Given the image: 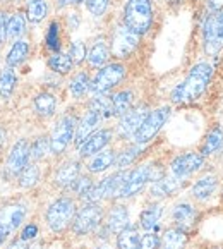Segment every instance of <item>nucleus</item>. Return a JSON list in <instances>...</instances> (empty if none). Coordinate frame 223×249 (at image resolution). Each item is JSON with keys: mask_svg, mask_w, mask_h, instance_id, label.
I'll return each mask as SVG.
<instances>
[{"mask_svg": "<svg viewBox=\"0 0 223 249\" xmlns=\"http://www.w3.org/2000/svg\"><path fill=\"white\" fill-rule=\"evenodd\" d=\"M86 7L93 16H102L108 7V0H86Z\"/></svg>", "mask_w": 223, "mask_h": 249, "instance_id": "43", "label": "nucleus"}, {"mask_svg": "<svg viewBox=\"0 0 223 249\" xmlns=\"http://www.w3.org/2000/svg\"><path fill=\"white\" fill-rule=\"evenodd\" d=\"M112 105H114V115H124L131 110L132 105V91H120L112 96Z\"/></svg>", "mask_w": 223, "mask_h": 249, "instance_id": "32", "label": "nucleus"}, {"mask_svg": "<svg viewBox=\"0 0 223 249\" xmlns=\"http://www.w3.org/2000/svg\"><path fill=\"white\" fill-rule=\"evenodd\" d=\"M48 150H50V140L48 138H38L33 143V146L30 148V158L31 160H40L47 155Z\"/></svg>", "mask_w": 223, "mask_h": 249, "instance_id": "38", "label": "nucleus"}, {"mask_svg": "<svg viewBox=\"0 0 223 249\" xmlns=\"http://www.w3.org/2000/svg\"><path fill=\"white\" fill-rule=\"evenodd\" d=\"M69 88H70V93H72L76 98L83 96L89 89V77H88V74H85V72L76 74V76L72 77V81H70Z\"/></svg>", "mask_w": 223, "mask_h": 249, "instance_id": "36", "label": "nucleus"}, {"mask_svg": "<svg viewBox=\"0 0 223 249\" xmlns=\"http://www.w3.org/2000/svg\"><path fill=\"white\" fill-rule=\"evenodd\" d=\"M139 232L136 227H125L122 232H119L117 246L119 249H137L139 246Z\"/></svg>", "mask_w": 223, "mask_h": 249, "instance_id": "23", "label": "nucleus"}, {"mask_svg": "<svg viewBox=\"0 0 223 249\" xmlns=\"http://www.w3.org/2000/svg\"><path fill=\"white\" fill-rule=\"evenodd\" d=\"M216 176H205L203 179H199L198 182L194 184L192 187V195L196 199H201V201H205V199H208L209 196L215 193L216 189Z\"/></svg>", "mask_w": 223, "mask_h": 249, "instance_id": "21", "label": "nucleus"}, {"mask_svg": "<svg viewBox=\"0 0 223 249\" xmlns=\"http://www.w3.org/2000/svg\"><path fill=\"white\" fill-rule=\"evenodd\" d=\"M28 52H30V45L26 43V41L19 40L14 43V47L11 48L7 55V66L9 67H14V66H19L22 60L28 57Z\"/></svg>", "mask_w": 223, "mask_h": 249, "instance_id": "29", "label": "nucleus"}, {"mask_svg": "<svg viewBox=\"0 0 223 249\" xmlns=\"http://www.w3.org/2000/svg\"><path fill=\"white\" fill-rule=\"evenodd\" d=\"M30 143L26 140H21L12 146L7 158V170L11 174H21L28 161H30Z\"/></svg>", "mask_w": 223, "mask_h": 249, "instance_id": "13", "label": "nucleus"}, {"mask_svg": "<svg viewBox=\"0 0 223 249\" xmlns=\"http://www.w3.org/2000/svg\"><path fill=\"white\" fill-rule=\"evenodd\" d=\"M79 2H83V0H59V5H60V7H64V5H70V4H79Z\"/></svg>", "mask_w": 223, "mask_h": 249, "instance_id": "50", "label": "nucleus"}, {"mask_svg": "<svg viewBox=\"0 0 223 249\" xmlns=\"http://www.w3.org/2000/svg\"><path fill=\"white\" fill-rule=\"evenodd\" d=\"M153 21L151 0H129L124 11V22L129 30L137 35L146 33Z\"/></svg>", "mask_w": 223, "mask_h": 249, "instance_id": "1", "label": "nucleus"}, {"mask_svg": "<svg viewBox=\"0 0 223 249\" xmlns=\"http://www.w3.org/2000/svg\"><path fill=\"white\" fill-rule=\"evenodd\" d=\"M208 5L213 12L216 11H222L223 9V0H208Z\"/></svg>", "mask_w": 223, "mask_h": 249, "instance_id": "47", "label": "nucleus"}, {"mask_svg": "<svg viewBox=\"0 0 223 249\" xmlns=\"http://www.w3.org/2000/svg\"><path fill=\"white\" fill-rule=\"evenodd\" d=\"M110 140H112V131H108V129L95 132L79 146V155L81 157H91V155L100 153L108 144Z\"/></svg>", "mask_w": 223, "mask_h": 249, "instance_id": "14", "label": "nucleus"}, {"mask_svg": "<svg viewBox=\"0 0 223 249\" xmlns=\"http://www.w3.org/2000/svg\"><path fill=\"white\" fill-rule=\"evenodd\" d=\"M100 249H108V248H100Z\"/></svg>", "mask_w": 223, "mask_h": 249, "instance_id": "52", "label": "nucleus"}, {"mask_svg": "<svg viewBox=\"0 0 223 249\" xmlns=\"http://www.w3.org/2000/svg\"><path fill=\"white\" fill-rule=\"evenodd\" d=\"M38 235V227L33 224L26 225L24 231H22V241H30V239H34Z\"/></svg>", "mask_w": 223, "mask_h": 249, "instance_id": "46", "label": "nucleus"}, {"mask_svg": "<svg viewBox=\"0 0 223 249\" xmlns=\"http://www.w3.org/2000/svg\"><path fill=\"white\" fill-rule=\"evenodd\" d=\"M180 179L175 176L172 177H160L158 180H154V184L151 186V196L153 198H165L170 196L175 189H179Z\"/></svg>", "mask_w": 223, "mask_h": 249, "instance_id": "19", "label": "nucleus"}, {"mask_svg": "<svg viewBox=\"0 0 223 249\" xmlns=\"http://www.w3.org/2000/svg\"><path fill=\"white\" fill-rule=\"evenodd\" d=\"M114 163H115V153L112 150H106V151H102V153H96L95 157L91 158L88 169H89V172L98 174V172L106 170L108 167H112Z\"/></svg>", "mask_w": 223, "mask_h": 249, "instance_id": "22", "label": "nucleus"}, {"mask_svg": "<svg viewBox=\"0 0 223 249\" xmlns=\"http://www.w3.org/2000/svg\"><path fill=\"white\" fill-rule=\"evenodd\" d=\"M86 59L91 66L95 67H102L103 64L108 60V48L103 41H96L91 48H89L88 55H86Z\"/></svg>", "mask_w": 223, "mask_h": 249, "instance_id": "26", "label": "nucleus"}, {"mask_svg": "<svg viewBox=\"0 0 223 249\" xmlns=\"http://www.w3.org/2000/svg\"><path fill=\"white\" fill-rule=\"evenodd\" d=\"M76 117L72 115H64L53 129V134L50 138V151L53 155H60L67 146H69L70 140L74 136V129H76Z\"/></svg>", "mask_w": 223, "mask_h": 249, "instance_id": "8", "label": "nucleus"}, {"mask_svg": "<svg viewBox=\"0 0 223 249\" xmlns=\"http://www.w3.org/2000/svg\"><path fill=\"white\" fill-rule=\"evenodd\" d=\"M7 24H9V16L5 12H0V43L7 38Z\"/></svg>", "mask_w": 223, "mask_h": 249, "instance_id": "45", "label": "nucleus"}, {"mask_svg": "<svg viewBox=\"0 0 223 249\" xmlns=\"http://www.w3.org/2000/svg\"><path fill=\"white\" fill-rule=\"evenodd\" d=\"M24 216H26V208L22 205L5 206V208L0 212V224L4 225V227L11 232L22 224Z\"/></svg>", "mask_w": 223, "mask_h": 249, "instance_id": "15", "label": "nucleus"}, {"mask_svg": "<svg viewBox=\"0 0 223 249\" xmlns=\"http://www.w3.org/2000/svg\"><path fill=\"white\" fill-rule=\"evenodd\" d=\"M86 47L83 41H74L72 45H70V53L69 57L72 59V64H81L83 60L86 59Z\"/></svg>", "mask_w": 223, "mask_h": 249, "instance_id": "41", "label": "nucleus"}, {"mask_svg": "<svg viewBox=\"0 0 223 249\" xmlns=\"http://www.w3.org/2000/svg\"><path fill=\"white\" fill-rule=\"evenodd\" d=\"M213 76L211 66L201 62L198 66H194L190 69L187 79L182 83V91H184V102H196L198 98H201L203 93L208 88L209 81Z\"/></svg>", "mask_w": 223, "mask_h": 249, "instance_id": "2", "label": "nucleus"}, {"mask_svg": "<svg viewBox=\"0 0 223 249\" xmlns=\"http://www.w3.org/2000/svg\"><path fill=\"white\" fill-rule=\"evenodd\" d=\"M47 16V2L45 0H30L28 2V18L31 22H40Z\"/></svg>", "mask_w": 223, "mask_h": 249, "instance_id": "37", "label": "nucleus"}, {"mask_svg": "<svg viewBox=\"0 0 223 249\" xmlns=\"http://www.w3.org/2000/svg\"><path fill=\"white\" fill-rule=\"evenodd\" d=\"M187 242V235L182 229H170L163 235L165 249H182Z\"/></svg>", "mask_w": 223, "mask_h": 249, "instance_id": "25", "label": "nucleus"}, {"mask_svg": "<svg viewBox=\"0 0 223 249\" xmlns=\"http://www.w3.org/2000/svg\"><path fill=\"white\" fill-rule=\"evenodd\" d=\"M110 232H122L125 227H129V212L125 210V206L117 205L110 210L108 220H106Z\"/></svg>", "mask_w": 223, "mask_h": 249, "instance_id": "18", "label": "nucleus"}, {"mask_svg": "<svg viewBox=\"0 0 223 249\" xmlns=\"http://www.w3.org/2000/svg\"><path fill=\"white\" fill-rule=\"evenodd\" d=\"M76 215V205L72 199L60 198L55 203H51L50 208L47 210V222L48 227L53 232H62L67 225L72 222Z\"/></svg>", "mask_w": 223, "mask_h": 249, "instance_id": "3", "label": "nucleus"}, {"mask_svg": "<svg viewBox=\"0 0 223 249\" xmlns=\"http://www.w3.org/2000/svg\"><path fill=\"white\" fill-rule=\"evenodd\" d=\"M7 235H9V231L4 227V225L0 224V246H2V244H4V242H5V239H7Z\"/></svg>", "mask_w": 223, "mask_h": 249, "instance_id": "48", "label": "nucleus"}, {"mask_svg": "<svg viewBox=\"0 0 223 249\" xmlns=\"http://www.w3.org/2000/svg\"><path fill=\"white\" fill-rule=\"evenodd\" d=\"M223 146V132L220 129H211L209 134L206 136L205 144H203V157L205 155H215L216 151H220Z\"/></svg>", "mask_w": 223, "mask_h": 249, "instance_id": "24", "label": "nucleus"}, {"mask_svg": "<svg viewBox=\"0 0 223 249\" xmlns=\"http://www.w3.org/2000/svg\"><path fill=\"white\" fill-rule=\"evenodd\" d=\"M125 76V67L122 64H110V66L102 67L96 77L93 79V83L89 85L95 95H103L108 89H112L114 86H117Z\"/></svg>", "mask_w": 223, "mask_h": 249, "instance_id": "6", "label": "nucleus"}, {"mask_svg": "<svg viewBox=\"0 0 223 249\" xmlns=\"http://www.w3.org/2000/svg\"><path fill=\"white\" fill-rule=\"evenodd\" d=\"M47 47L50 50L57 52L60 48V36H59V24L57 22H51L50 28H48L47 33Z\"/></svg>", "mask_w": 223, "mask_h": 249, "instance_id": "40", "label": "nucleus"}, {"mask_svg": "<svg viewBox=\"0 0 223 249\" xmlns=\"http://www.w3.org/2000/svg\"><path fill=\"white\" fill-rule=\"evenodd\" d=\"M102 218H103L102 208H100L96 203H88V205H85L77 212L76 218H74V224H72V231L76 232L77 235L89 234V232L98 227Z\"/></svg>", "mask_w": 223, "mask_h": 249, "instance_id": "7", "label": "nucleus"}, {"mask_svg": "<svg viewBox=\"0 0 223 249\" xmlns=\"http://www.w3.org/2000/svg\"><path fill=\"white\" fill-rule=\"evenodd\" d=\"M161 206L153 205V206H148L143 213H141V227L144 231H153V229L158 227V222H160V216H161Z\"/></svg>", "mask_w": 223, "mask_h": 249, "instance_id": "27", "label": "nucleus"}, {"mask_svg": "<svg viewBox=\"0 0 223 249\" xmlns=\"http://www.w3.org/2000/svg\"><path fill=\"white\" fill-rule=\"evenodd\" d=\"M151 167L150 165H143V167H137L132 172H129L127 179H125V184L120 191V198H131V196L137 195L139 191L146 186L148 180H151Z\"/></svg>", "mask_w": 223, "mask_h": 249, "instance_id": "11", "label": "nucleus"}, {"mask_svg": "<svg viewBox=\"0 0 223 249\" xmlns=\"http://www.w3.org/2000/svg\"><path fill=\"white\" fill-rule=\"evenodd\" d=\"M9 249H28V248H26L24 241H16V242H12V244L9 246Z\"/></svg>", "mask_w": 223, "mask_h": 249, "instance_id": "49", "label": "nucleus"}, {"mask_svg": "<svg viewBox=\"0 0 223 249\" xmlns=\"http://www.w3.org/2000/svg\"><path fill=\"white\" fill-rule=\"evenodd\" d=\"M4 138H5V132L2 131V129H0V143H2V141H4Z\"/></svg>", "mask_w": 223, "mask_h": 249, "instance_id": "51", "label": "nucleus"}, {"mask_svg": "<svg viewBox=\"0 0 223 249\" xmlns=\"http://www.w3.org/2000/svg\"><path fill=\"white\" fill-rule=\"evenodd\" d=\"M38 179H40V169L34 163L26 165L19 176V184H21V187H33L38 182Z\"/></svg>", "mask_w": 223, "mask_h": 249, "instance_id": "35", "label": "nucleus"}, {"mask_svg": "<svg viewBox=\"0 0 223 249\" xmlns=\"http://www.w3.org/2000/svg\"><path fill=\"white\" fill-rule=\"evenodd\" d=\"M205 50L208 55L218 53L223 48V9L208 16L205 22Z\"/></svg>", "mask_w": 223, "mask_h": 249, "instance_id": "4", "label": "nucleus"}, {"mask_svg": "<svg viewBox=\"0 0 223 249\" xmlns=\"http://www.w3.org/2000/svg\"><path fill=\"white\" fill-rule=\"evenodd\" d=\"M146 115H148V110L144 105H139L136 108L125 112L120 119V124H119V134L122 138H134L137 129L141 127V124L146 119Z\"/></svg>", "mask_w": 223, "mask_h": 249, "instance_id": "12", "label": "nucleus"}, {"mask_svg": "<svg viewBox=\"0 0 223 249\" xmlns=\"http://www.w3.org/2000/svg\"><path fill=\"white\" fill-rule=\"evenodd\" d=\"M139 153H141V148L139 146L129 148V150H125L124 153H120L115 158V165H117L119 169H125V167H129V165L139 157Z\"/></svg>", "mask_w": 223, "mask_h": 249, "instance_id": "39", "label": "nucleus"}, {"mask_svg": "<svg viewBox=\"0 0 223 249\" xmlns=\"http://www.w3.org/2000/svg\"><path fill=\"white\" fill-rule=\"evenodd\" d=\"M205 165V157L199 153H186L177 157L175 160L170 165V170H172V176L184 179V177H189L190 174L198 172Z\"/></svg>", "mask_w": 223, "mask_h": 249, "instance_id": "10", "label": "nucleus"}, {"mask_svg": "<svg viewBox=\"0 0 223 249\" xmlns=\"http://www.w3.org/2000/svg\"><path fill=\"white\" fill-rule=\"evenodd\" d=\"M24 30H26V19H24V16H22L21 12H17V14H14L11 19H9L7 38L16 40V38H19L22 33H24Z\"/></svg>", "mask_w": 223, "mask_h": 249, "instance_id": "34", "label": "nucleus"}, {"mask_svg": "<svg viewBox=\"0 0 223 249\" xmlns=\"http://www.w3.org/2000/svg\"><path fill=\"white\" fill-rule=\"evenodd\" d=\"M139 43V35L131 31L127 26H119L112 38V52L117 59H127Z\"/></svg>", "mask_w": 223, "mask_h": 249, "instance_id": "9", "label": "nucleus"}, {"mask_svg": "<svg viewBox=\"0 0 223 249\" xmlns=\"http://www.w3.org/2000/svg\"><path fill=\"white\" fill-rule=\"evenodd\" d=\"M16 88V74L12 71V67H5L2 72H0V96L2 98H9L12 95Z\"/></svg>", "mask_w": 223, "mask_h": 249, "instance_id": "30", "label": "nucleus"}, {"mask_svg": "<svg viewBox=\"0 0 223 249\" xmlns=\"http://www.w3.org/2000/svg\"><path fill=\"white\" fill-rule=\"evenodd\" d=\"M100 121H102V117H100L96 112H93V110H89L88 114L81 119L79 125H77V131H76V140H74L77 144V148H79L81 144L85 143L89 136L93 134V131L96 129V125L100 124Z\"/></svg>", "mask_w": 223, "mask_h": 249, "instance_id": "16", "label": "nucleus"}, {"mask_svg": "<svg viewBox=\"0 0 223 249\" xmlns=\"http://www.w3.org/2000/svg\"><path fill=\"white\" fill-rule=\"evenodd\" d=\"M169 115H170L169 107H161V108H156V110H153V112H150V114L146 115V119H144V122L141 124V127H139L137 132L134 134L136 143L144 144L153 140L154 136L158 134V131L163 127V124L167 122Z\"/></svg>", "mask_w": 223, "mask_h": 249, "instance_id": "5", "label": "nucleus"}, {"mask_svg": "<svg viewBox=\"0 0 223 249\" xmlns=\"http://www.w3.org/2000/svg\"><path fill=\"white\" fill-rule=\"evenodd\" d=\"M158 244H160V239L154 234H146L141 241H139L137 249H156Z\"/></svg>", "mask_w": 223, "mask_h": 249, "instance_id": "44", "label": "nucleus"}, {"mask_svg": "<svg viewBox=\"0 0 223 249\" xmlns=\"http://www.w3.org/2000/svg\"><path fill=\"white\" fill-rule=\"evenodd\" d=\"M81 165L77 161H66L64 165H60L57 174H55V182L60 187H70L74 184V180L79 177Z\"/></svg>", "mask_w": 223, "mask_h": 249, "instance_id": "17", "label": "nucleus"}, {"mask_svg": "<svg viewBox=\"0 0 223 249\" xmlns=\"http://www.w3.org/2000/svg\"><path fill=\"white\" fill-rule=\"evenodd\" d=\"M91 110L96 112L100 117H110V115H114V105H112V98L110 96H105L103 95H98L96 98H93L91 102Z\"/></svg>", "mask_w": 223, "mask_h": 249, "instance_id": "31", "label": "nucleus"}, {"mask_svg": "<svg viewBox=\"0 0 223 249\" xmlns=\"http://www.w3.org/2000/svg\"><path fill=\"white\" fill-rule=\"evenodd\" d=\"M55 107H57V102H55V96L50 95V93H40V95L34 98V108L38 110L40 115H51L55 112Z\"/></svg>", "mask_w": 223, "mask_h": 249, "instance_id": "28", "label": "nucleus"}, {"mask_svg": "<svg viewBox=\"0 0 223 249\" xmlns=\"http://www.w3.org/2000/svg\"><path fill=\"white\" fill-rule=\"evenodd\" d=\"M70 187H72V191L76 193L77 196H85L86 193H88V191L93 187V182H91V179H89V177L83 176V177H77Z\"/></svg>", "mask_w": 223, "mask_h": 249, "instance_id": "42", "label": "nucleus"}, {"mask_svg": "<svg viewBox=\"0 0 223 249\" xmlns=\"http://www.w3.org/2000/svg\"><path fill=\"white\" fill-rule=\"evenodd\" d=\"M48 66L57 74H67L72 69V59L66 53H55V55H51L50 60H48Z\"/></svg>", "mask_w": 223, "mask_h": 249, "instance_id": "33", "label": "nucleus"}, {"mask_svg": "<svg viewBox=\"0 0 223 249\" xmlns=\"http://www.w3.org/2000/svg\"><path fill=\"white\" fill-rule=\"evenodd\" d=\"M172 216H173V222L177 224L179 229H187L194 224V220H196V210L192 208L190 205L187 203H180L173 208L172 212Z\"/></svg>", "mask_w": 223, "mask_h": 249, "instance_id": "20", "label": "nucleus"}]
</instances>
